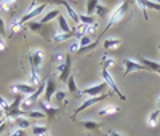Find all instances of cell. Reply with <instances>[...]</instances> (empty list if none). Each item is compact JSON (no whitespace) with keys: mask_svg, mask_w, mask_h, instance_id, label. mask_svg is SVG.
<instances>
[{"mask_svg":"<svg viewBox=\"0 0 160 136\" xmlns=\"http://www.w3.org/2000/svg\"><path fill=\"white\" fill-rule=\"evenodd\" d=\"M128 7H130V3H128V2H122V3H120V5H118V7L111 13L109 21H108V24H106V29H104V31H109L112 26H115V24H118L120 21H122V19L125 18V15H127Z\"/></svg>","mask_w":160,"mask_h":136,"instance_id":"obj_1","label":"cell"},{"mask_svg":"<svg viewBox=\"0 0 160 136\" xmlns=\"http://www.w3.org/2000/svg\"><path fill=\"white\" fill-rule=\"evenodd\" d=\"M101 77H102V82H104V83L108 85V87H111V88H112V91H115V94H117V96H118L120 99H122V101H125V99H127V98H125V94L118 90L115 78L112 77V74H111L108 69H102V67H101Z\"/></svg>","mask_w":160,"mask_h":136,"instance_id":"obj_2","label":"cell"},{"mask_svg":"<svg viewBox=\"0 0 160 136\" xmlns=\"http://www.w3.org/2000/svg\"><path fill=\"white\" fill-rule=\"evenodd\" d=\"M45 7H47V3H37V2H32L31 3V8L24 13V15L19 18L24 24L28 23V21H31V19H34V18H37L40 13H43V10H45Z\"/></svg>","mask_w":160,"mask_h":136,"instance_id":"obj_3","label":"cell"},{"mask_svg":"<svg viewBox=\"0 0 160 136\" xmlns=\"http://www.w3.org/2000/svg\"><path fill=\"white\" fill-rule=\"evenodd\" d=\"M43 59H45V51L42 48H35V50H31L29 53V63H31V69H40L43 64Z\"/></svg>","mask_w":160,"mask_h":136,"instance_id":"obj_4","label":"cell"},{"mask_svg":"<svg viewBox=\"0 0 160 136\" xmlns=\"http://www.w3.org/2000/svg\"><path fill=\"white\" fill-rule=\"evenodd\" d=\"M10 91L15 93V94H21V96H31L32 93L37 91V87H32L29 83H13L10 87Z\"/></svg>","mask_w":160,"mask_h":136,"instance_id":"obj_5","label":"cell"},{"mask_svg":"<svg viewBox=\"0 0 160 136\" xmlns=\"http://www.w3.org/2000/svg\"><path fill=\"white\" fill-rule=\"evenodd\" d=\"M133 71H144V72H149V69L146 67L144 64H141L139 61L133 59V58H127L123 61V74H131Z\"/></svg>","mask_w":160,"mask_h":136,"instance_id":"obj_6","label":"cell"},{"mask_svg":"<svg viewBox=\"0 0 160 136\" xmlns=\"http://www.w3.org/2000/svg\"><path fill=\"white\" fill-rule=\"evenodd\" d=\"M106 87H108V85L102 82V83H96V85H91V87H88V88L80 90L78 94H82V96H90V98H96V96H101V94H104Z\"/></svg>","mask_w":160,"mask_h":136,"instance_id":"obj_7","label":"cell"},{"mask_svg":"<svg viewBox=\"0 0 160 136\" xmlns=\"http://www.w3.org/2000/svg\"><path fill=\"white\" fill-rule=\"evenodd\" d=\"M56 69L59 72V80L61 82H68L69 77H71V54L68 53L66 54V59L56 66Z\"/></svg>","mask_w":160,"mask_h":136,"instance_id":"obj_8","label":"cell"},{"mask_svg":"<svg viewBox=\"0 0 160 136\" xmlns=\"http://www.w3.org/2000/svg\"><path fill=\"white\" fill-rule=\"evenodd\" d=\"M109 94H101V96H96V98H88V99H85L82 104H80L77 109H75V112H74V115H72V120H75V117L80 114V112H83L85 109H88V107H91V106H95V104H98L99 101H102L104 98H108Z\"/></svg>","mask_w":160,"mask_h":136,"instance_id":"obj_9","label":"cell"},{"mask_svg":"<svg viewBox=\"0 0 160 136\" xmlns=\"http://www.w3.org/2000/svg\"><path fill=\"white\" fill-rule=\"evenodd\" d=\"M56 91L58 90H56V83H55V82H53L51 78L47 80V83H45V93H43V96H42V101L51 104V99L56 94Z\"/></svg>","mask_w":160,"mask_h":136,"instance_id":"obj_10","label":"cell"},{"mask_svg":"<svg viewBox=\"0 0 160 136\" xmlns=\"http://www.w3.org/2000/svg\"><path fill=\"white\" fill-rule=\"evenodd\" d=\"M24 26H26V24H24L19 18L11 19V21L8 23V26H7V32H8L10 37H13V35H16L18 32H21V31L24 29Z\"/></svg>","mask_w":160,"mask_h":136,"instance_id":"obj_11","label":"cell"},{"mask_svg":"<svg viewBox=\"0 0 160 136\" xmlns=\"http://www.w3.org/2000/svg\"><path fill=\"white\" fill-rule=\"evenodd\" d=\"M38 107H40V111H42L48 118H55V117H56V114H58V107L51 106V104H48V103L38 101Z\"/></svg>","mask_w":160,"mask_h":136,"instance_id":"obj_12","label":"cell"},{"mask_svg":"<svg viewBox=\"0 0 160 136\" xmlns=\"http://www.w3.org/2000/svg\"><path fill=\"white\" fill-rule=\"evenodd\" d=\"M59 15H61V11L58 10V8H53V10H50V11H47L45 15L40 18V24H48L50 21H53V19H58L59 18Z\"/></svg>","mask_w":160,"mask_h":136,"instance_id":"obj_13","label":"cell"},{"mask_svg":"<svg viewBox=\"0 0 160 136\" xmlns=\"http://www.w3.org/2000/svg\"><path fill=\"white\" fill-rule=\"evenodd\" d=\"M62 5H64V8H66V11H68V15H69V18L75 23V26L77 24H80V15L75 11V8L69 3V2H62Z\"/></svg>","mask_w":160,"mask_h":136,"instance_id":"obj_14","label":"cell"},{"mask_svg":"<svg viewBox=\"0 0 160 136\" xmlns=\"http://www.w3.org/2000/svg\"><path fill=\"white\" fill-rule=\"evenodd\" d=\"M120 43H122V40H120V38L109 37V38H106L104 42H102V48L104 50H117L120 47Z\"/></svg>","mask_w":160,"mask_h":136,"instance_id":"obj_15","label":"cell"},{"mask_svg":"<svg viewBox=\"0 0 160 136\" xmlns=\"http://www.w3.org/2000/svg\"><path fill=\"white\" fill-rule=\"evenodd\" d=\"M118 111V107L117 106H114V104H108V106H102L99 111H98V115H101V117H108V115H112V114H115Z\"/></svg>","mask_w":160,"mask_h":136,"instance_id":"obj_16","label":"cell"},{"mask_svg":"<svg viewBox=\"0 0 160 136\" xmlns=\"http://www.w3.org/2000/svg\"><path fill=\"white\" fill-rule=\"evenodd\" d=\"M72 37H75L74 35V32L72 34H64V32H56V34H53V42H56V43H62V42H68V40H71Z\"/></svg>","mask_w":160,"mask_h":136,"instance_id":"obj_17","label":"cell"},{"mask_svg":"<svg viewBox=\"0 0 160 136\" xmlns=\"http://www.w3.org/2000/svg\"><path fill=\"white\" fill-rule=\"evenodd\" d=\"M15 10H16V2H13V0H2V2H0V11L11 13Z\"/></svg>","mask_w":160,"mask_h":136,"instance_id":"obj_18","label":"cell"},{"mask_svg":"<svg viewBox=\"0 0 160 136\" xmlns=\"http://www.w3.org/2000/svg\"><path fill=\"white\" fill-rule=\"evenodd\" d=\"M141 64H144L146 67L149 69V72L152 71V72H158L160 71V63H155V61H152V59H148V58H141V61H139Z\"/></svg>","mask_w":160,"mask_h":136,"instance_id":"obj_19","label":"cell"},{"mask_svg":"<svg viewBox=\"0 0 160 136\" xmlns=\"http://www.w3.org/2000/svg\"><path fill=\"white\" fill-rule=\"evenodd\" d=\"M56 21H58V26H59V31L61 32H64V34H72L74 32V31H71V27H69L68 18H64L62 15H59V18Z\"/></svg>","mask_w":160,"mask_h":136,"instance_id":"obj_20","label":"cell"},{"mask_svg":"<svg viewBox=\"0 0 160 136\" xmlns=\"http://www.w3.org/2000/svg\"><path fill=\"white\" fill-rule=\"evenodd\" d=\"M158 118H160V111H158V109H155V111H152L148 115V125L151 128H155L158 125Z\"/></svg>","mask_w":160,"mask_h":136,"instance_id":"obj_21","label":"cell"},{"mask_svg":"<svg viewBox=\"0 0 160 136\" xmlns=\"http://www.w3.org/2000/svg\"><path fill=\"white\" fill-rule=\"evenodd\" d=\"M114 66H115V59H114L112 56H109V54H104V56L101 58V67H102V69L111 71Z\"/></svg>","mask_w":160,"mask_h":136,"instance_id":"obj_22","label":"cell"},{"mask_svg":"<svg viewBox=\"0 0 160 136\" xmlns=\"http://www.w3.org/2000/svg\"><path fill=\"white\" fill-rule=\"evenodd\" d=\"M13 123L16 125V128H21V130H28L31 127V120L28 117H18L13 120Z\"/></svg>","mask_w":160,"mask_h":136,"instance_id":"obj_23","label":"cell"},{"mask_svg":"<svg viewBox=\"0 0 160 136\" xmlns=\"http://www.w3.org/2000/svg\"><path fill=\"white\" fill-rule=\"evenodd\" d=\"M66 98H68V93H66V91H61V90H58L56 94L53 96V99H55L59 106H66V104H68V99H66Z\"/></svg>","mask_w":160,"mask_h":136,"instance_id":"obj_24","label":"cell"},{"mask_svg":"<svg viewBox=\"0 0 160 136\" xmlns=\"http://www.w3.org/2000/svg\"><path fill=\"white\" fill-rule=\"evenodd\" d=\"M28 83L32 85V87L40 85V75H38L37 69H31V75H29V82H28Z\"/></svg>","mask_w":160,"mask_h":136,"instance_id":"obj_25","label":"cell"},{"mask_svg":"<svg viewBox=\"0 0 160 136\" xmlns=\"http://www.w3.org/2000/svg\"><path fill=\"white\" fill-rule=\"evenodd\" d=\"M78 123L82 125L83 128H87V130H98L101 127L98 122H95V120H82V122H78Z\"/></svg>","mask_w":160,"mask_h":136,"instance_id":"obj_26","label":"cell"},{"mask_svg":"<svg viewBox=\"0 0 160 136\" xmlns=\"http://www.w3.org/2000/svg\"><path fill=\"white\" fill-rule=\"evenodd\" d=\"M47 133H48V127H45V125H34L32 127L34 136H42V134H47Z\"/></svg>","mask_w":160,"mask_h":136,"instance_id":"obj_27","label":"cell"},{"mask_svg":"<svg viewBox=\"0 0 160 136\" xmlns=\"http://www.w3.org/2000/svg\"><path fill=\"white\" fill-rule=\"evenodd\" d=\"M98 5H99V2H96V0H90V2H87V3H85V7H87V15L91 16L93 13H96Z\"/></svg>","mask_w":160,"mask_h":136,"instance_id":"obj_28","label":"cell"},{"mask_svg":"<svg viewBox=\"0 0 160 136\" xmlns=\"http://www.w3.org/2000/svg\"><path fill=\"white\" fill-rule=\"evenodd\" d=\"M43 26H45V24H40V23H35V21L28 23V27H29L31 31L37 32V34H42V32H43ZM42 35H43V34H42Z\"/></svg>","mask_w":160,"mask_h":136,"instance_id":"obj_29","label":"cell"},{"mask_svg":"<svg viewBox=\"0 0 160 136\" xmlns=\"http://www.w3.org/2000/svg\"><path fill=\"white\" fill-rule=\"evenodd\" d=\"M68 90H69V93H72V94H78V90H77V85H75L74 75H71L69 80H68Z\"/></svg>","mask_w":160,"mask_h":136,"instance_id":"obj_30","label":"cell"},{"mask_svg":"<svg viewBox=\"0 0 160 136\" xmlns=\"http://www.w3.org/2000/svg\"><path fill=\"white\" fill-rule=\"evenodd\" d=\"M26 117H28L29 120H31V118H37V120H38V118L47 117V115H45L42 111H29V112H26Z\"/></svg>","mask_w":160,"mask_h":136,"instance_id":"obj_31","label":"cell"},{"mask_svg":"<svg viewBox=\"0 0 160 136\" xmlns=\"http://www.w3.org/2000/svg\"><path fill=\"white\" fill-rule=\"evenodd\" d=\"M80 23L85 24V26H91V24H95V18L90 16V15H80Z\"/></svg>","mask_w":160,"mask_h":136,"instance_id":"obj_32","label":"cell"},{"mask_svg":"<svg viewBox=\"0 0 160 136\" xmlns=\"http://www.w3.org/2000/svg\"><path fill=\"white\" fill-rule=\"evenodd\" d=\"M141 3H142L144 7H148V8H151V10L160 11V3H158V2H148V0H142Z\"/></svg>","mask_w":160,"mask_h":136,"instance_id":"obj_33","label":"cell"},{"mask_svg":"<svg viewBox=\"0 0 160 136\" xmlns=\"http://www.w3.org/2000/svg\"><path fill=\"white\" fill-rule=\"evenodd\" d=\"M0 107H2V111L7 114V112L10 111V107H11V103H10V101H7L3 96H0Z\"/></svg>","mask_w":160,"mask_h":136,"instance_id":"obj_34","label":"cell"},{"mask_svg":"<svg viewBox=\"0 0 160 136\" xmlns=\"http://www.w3.org/2000/svg\"><path fill=\"white\" fill-rule=\"evenodd\" d=\"M106 11H108V8H106L104 5H101V3H99V5H98V8H96V15L101 18V16H104V15H106Z\"/></svg>","mask_w":160,"mask_h":136,"instance_id":"obj_35","label":"cell"},{"mask_svg":"<svg viewBox=\"0 0 160 136\" xmlns=\"http://www.w3.org/2000/svg\"><path fill=\"white\" fill-rule=\"evenodd\" d=\"M69 50H71V53H74V51H77V53H78L80 47H78V40H77V38H75L74 42L71 43V48H69Z\"/></svg>","mask_w":160,"mask_h":136,"instance_id":"obj_36","label":"cell"},{"mask_svg":"<svg viewBox=\"0 0 160 136\" xmlns=\"http://www.w3.org/2000/svg\"><path fill=\"white\" fill-rule=\"evenodd\" d=\"M10 136H24V130H21V128H15V130H11Z\"/></svg>","mask_w":160,"mask_h":136,"instance_id":"obj_37","label":"cell"},{"mask_svg":"<svg viewBox=\"0 0 160 136\" xmlns=\"http://www.w3.org/2000/svg\"><path fill=\"white\" fill-rule=\"evenodd\" d=\"M136 5H138V7H141V11H142V15H144V19H149V18H148V8H146L141 2H136Z\"/></svg>","mask_w":160,"mask_h":136,"instance_id":"obj_38","label":"cell"},{"mask_svg":"<svg viewBox=\"0 0 160 136\" xmlns=\"http://www.w3.org/2000/svg\"><path fill=\"white\" fill-rule=\"evenodd\" d=\"M7 123H8V120H7V118H2V120H0V134H2L3 130L7 128Z\"/></svg>","mask_w":160,"mask_h":136,"instance_id":"obj_39","label":"cell"},{"mask_svg":"<svg viewBox=\"0 0 160 136\" xmlns=\"http://www.w3.org/2000/svg\"><path fill=\"white\" fill-rule=\"evenodd\" d=\"M7 32V27H5V23H3V19L0 18V34H5Z\"/></svg>","mask_w":160,"mask_h":136,"instance_id":"obj_40","label":"cell"},{"mask_svg":"<svg viewBox=\"0 0 160 136\" xmlns=\"http://www.w3.org/2000/svg\"><path fill=\"white\" fill-rule=\"evenodd\" d=\"M7 48V43H5V38L2 37V35H0V51H3Z\"/></svg>","mask_w":160,"mask_h":136,"instance_id":"obj_41","label":"cell"},{"mask_svg":"<svg viewBox=\"0 0 160 136\" xmlns=\"http://www.w3.org/2000/svg\"><path fill=\"white\" fill-rule=\"evenodd\" d=\"M109 136H122V134L117 133V131H109Z\"/></svg>","mask_w":160,"mask_h":136,"instance_id":"obj_42","label":"cell"},{"mask_svg":"<svg viewBox=\"0 0 160 136\" xmlns=\"http://www.w3.org/2000/svg\"><path fill=\"white\" fill-rule=\"evenodd\" d=\"M2 118H5V112L2 111V107H0V120H2Z\"/></svg>","mask_w":160,"mask_h":136,"instance_id":"obj_43","label":"cell"},{"mask_svg":"<svg viewBox=\"0 0 160 136\" xmlns=\"http://www.w3.org/2000/svg\"><path fill=\"white\" fill-rule=\"evenodd\" d=\"M157 103H158V111H160V96H158V99H157Z\"/></svg>","mask_w":160,"mask_h":136,"instance_id":"obj_44","label":"cell"},{"mask_svg":"<svg viewBox=\"0 0 160 136\" xmlns=\"http://www.w3.org/2000/svg\"><path fill=\"white\" fill-rule=\"evenodd\" d=\"M42 136H50V134H48V133H47V134H42Z\"/></svg>","mask_w":160,"mask_h":136,"instance_id":"obj_45","label":"cell"},{"mask_svg":"<svg viewBox=\"0 0 160 136\" xmlns=\"http://www.w3.org/2000/svg\"><path fill=\"white\" fill-rule=\"evenodd\" d=\"M158 50H160V43H158Z\"/></svg>","mask_w":160,"mask_h":136,"instance_id":"obj_46","label":"cell"},{"mask_svg":"<svg viewBox=\"0 0 160 136\" xmlns=\"http://www.w3.org/2000/svg\"><path fill=\"white\" fill-rule=\"evenodd\" d=\"M157 74H158V75H160V71H158V72H157Z\"/></svg>","mask_w":160,"mask_h":136,"instance_id":"obj_47","label":"cell"}]
</instances>
